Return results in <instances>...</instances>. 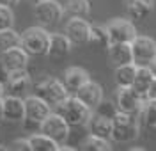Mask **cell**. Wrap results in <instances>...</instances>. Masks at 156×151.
<instances>
[{"label": "cell", "mask_w": 156, "mask_h": 151, "mask_svg": "<svg viewBox=\"0 0 156 151\" xmlns=\"http://www.w3.org/2000/svg\"><path fill=\"white\" fill-rule=\"evenodd\" d=\"M114 80H115L117 87H131V84L135 80L136 75V66L133 62L129 64H122V66H117L114 68Z\"/></svg>", "instance_id": "obj_22"}, {"label": "cell", "mask_w": 156, "mask_h": 151, "mask_svg": "<svg viewBox=\"0 0 156 151\" xmlns=\"http://www.w3.org/2000/svg\"><path fill=\"white\" fill-rule=\"evenodd\" d=\"M34 16L43 27H50V25H57L62 20L64 9L62 4L57 0H43L34 5Z\"/></svg>", "instance_id": "obj_8"}, {"label": "cell", "mask_w": 156, "mask_h": 151, "mask_svg": "<svg viewBox=\"0 0 156 151\" xmlns=\"http://www.w3.org/2000/svg\"><path fill=\"white\" fill-rule=\"evenodd\" d=\"M2 119L7 123H23L25 119V101L20 96H4V114Z\"/></svg>", "instance_id": "obj_14"}, {"label": "cell", "mask_w": 156, "mask_h": 151, "mask_svg": "<svg viewBox=\"0 0 156 151\" xmlns=\"http://www.w3.org/2000/svg\"><path fill=\"white\" fill-rule=\"evenodd\" d=\"M55 112H58L66 123H68L71 128H78V126H85L87 124L89 117L92 116V109H89L83 101H80L73 94H69L66 100L62 101L60 105L55 107Z\"/></svg>", "instance_id": "obj_2"}, {"label": "cell", "mask_w": 156, "mask_h": 151, "mask_svg": "<svg viewBox=\"0 0 156 151\" xmlns=\"http://www.w3.org/2000/svg\"><path fill=\"white\" fill-rule=\"evenodd\" d=\"M30 142V149L32 151H58V144L53 139H50L48 135L36 131L29 137Z\"/></svg>", "instance_id": "obj_24"}, {"label": "cell", "mask_w": 156, "mask_h": 151, "mask_svg": "<svg viewBox=\"0 0 156 151\" xmlns=\"http://www.w3.org/2000/svg\"><path fill=\"white\" fill-rule=\"evenodd\" d=\"M30 2H32V4L36 5V4H39V2H43V0H30Z\"/></svg>", "instance_id": "obj_38"}, {"label": "cell", "mask_w": 156, "mask_h": 151, "mask_svg": "<svg viewBox=\"0 0 156 151\" xmlns=\"http://www.w3.org/2000/svg\"><path fill=\"white\" fill-rule=\"evenodd\" d=\"M12 23H14L12 7H7V5H2V4H0V30L11 29Z\"/></svg>", "instance_id": "obj_30"}, {"label": "cell", "mask_w": 156, "mask_h": 151, "mask_svg": "<svg viewBox=\"0 0 156 151\" xmlns=\"http://www.w3.org/2000/svg\"><path fill=\"white\" fill-rule=\"evenodd\" d=\"M23 101H25V119H23L25 128L27 130L39 131L41 123L51 114V105L46 103L43 98L36 96V94L27 96Z\"/></svg>", "instance_id": "obj_5"}, {"label": "cell", "mask_w": 156, "mask_h": 151, "mask_svg": "<svg viewBox=\"0 0 156 151\" xmlns=\"http://www.w3.org/2000/svg\"><path fill=\"white\" fill-rule=\"evenodd\" d=\"M9 149V148H5V146H2V144H0V151H7Z\"/></svg>", "instance_id": "obj_37"}, {"label": "cell", "mask_w": 156, "mask_h": 151, "mask_svg": "<svg viewBox=\"0 0 156 151\" xmlns=\"http://www.w3.org/2000/svg\"><path fill=\"white\" fill-rule=\"evenodd\" d=\"M154 0H126V13L129 20L142 21L153 13Z\"/></svg>", "instance_id": "obj_20"}, {"label": "cell", "mask_w": 156, "mask_h": 151, "mask_svg": "<svg viewBox=\"0 0 156 151\" xmlns=\"http://www.w3.org/2000/svg\"><path fill=\"white\" fill-rule=\"evenodd\" d=\"M32 92H34L36 96H39V98H43L46 103H50L51 109L57 107V105H60V103L71 94L68 91V87L64 85V82L57 80V78H53V77H44V78H41L37 84H34V85H32Z\"/></svg>", "instance_id": "obj_3"}, {"label": "cell", "mask_w": 156, "mask_h": 151, "mask_svg": "<svg viewBox=\"0 0 156 151\" xmlns=\"http://www.w3.org/2000/svg\"><path fill=\"white\" fill-rule=\"evenodd\" d=\"M153 80H154V75L151 73L149 66H136V75L133 84H131V89L136 94H140L142 98H147V91L151 87Z\"/></svg>", "instance_id": "obj_21"}, {"label": "cell", "mask_w": 156, "mask_h": 151, "mask_svg": "<svg viewBox=\"0 0 156 151\" xmlns=\"http://www.w3.org/2000/svg\"><path fill=\"white\" fill-rule=\"evenodd\" d=\"M90 80V75H89L87 70H83V68H80V66H71L68 70L64 71V85L68 87V91L71 94H75L85 82Z\"/></svg>", "instance_id": "obj_19"}, {"label": "cell", "mask_w": 156, "mask_h": 151, "mask_svg": "<svg viewBox=\"0 0 156 151\" xmlns=\"http://www.w3.org/2000/svg\"><path fill=\"white\" fill-rule=\"evenodd\" d=\"M112 123H114L112 142L129 144V142L136 141V137L140 133V116L138 114H129V112L117 110Z\"/></svg>", "instance_id": "obj_1"}, {"label": "cell", "mask_w": 156, "mask_h": 151, "mask_svg": "<svg viewBox=\"0 0 156 151\" xmlns=\"http://www.w3.org/2000/svg\"><path fill=\"white\" fill-rule=\"evenodd\" d=\"M16 46H21V34H18L12 27L0 30V53L11 50V48H16Z\"/></svg>", "instance_id": "obj_28"}, {"label": "cell", "mask_w": 156, "mask_h": 151, "mask_svg": "<svg viewBox=\"0 0 156 151\" xmlns=\"http://www.w3.org/2000/svg\"><path fill=\"white\" fill-rule=\"evenodd\" d=\"M9 149H14V151H32L30 149V142L29 139H16V141H12Z\"/></svg>", "instance_id": "obj_31"}, {"label": "cell", "mask_w": 156, "mask_h": 151, "mask_svg": "<svg viewBox=\"0 0 156 151\" xmlns=\"http://www.w3.org/2000/svg\"><path fill=\"white\" fill-rule=\"evenodd\" d=\"M89 45L99 48V50H107L110 46V39H108L107 27L101 25H90V36H89Z\"/></svg>", "instance_id": "obj_26"}, {"label": "cell", "mask_w": 156, "mask_h": 151, "mask_svg": "<svg viewBox=\"0 0 156 151\" xmlns=\"http://www.w3.org/2000/svg\"><path fill=\"white\" fill-rule=\"evenodd\" d=\"M108 39L112 43H131L136 38V27L133 20H124V18H115L108 21L107 25Z\"/></svg>", "instance_id": "obj_9"}, {"label": "cell", "mask_w": 156, "mask_h": 151, "mask_svg": "<svg viewBox=\"0 0 156 151\" xmlns=\"http://www.w3.org/2000/svg\"><path fill=\"white\" fill-rule=\"evenodd\" d=\"M2 114H4V96L0 98V119H2Z\"/></svg>", "instance_id": "obj_35"}, {"label": "cell", "mask_w": 156, "mask_h": 151, "mask_svg": "<svg viewBox=\"0 0 156 151\" xmlns=\"http://www.w3.org/2000/svg\"><path fill=\"white\" fill-rule=\"evenodd\" d=\"M50 46V32L43 25L41 27H29L21 34V48L32 57L48 55Z\"/></svg>", "instance_id": "obj_4"}, {"label": "cell", "mask_w": 156, "mask_h": 151, "mask_svg": "<svg viewBox=\"0 0 156 151\" xmlns=\"http://www.w3.org/2000/svg\"><path fill=\"white\" fill-rule=\"evenodd\" d=\"M147 98H151V100H156V78L153 80L151 87H149V91H147Z\"/></svg>", "instance_id": "obj_32"}, {"label": "cell", "mask_w": 156, "mask_h": 151, "mask_svg": "<svg viewBox=\"0 0 156 151\" xmlns=\"http://www.w3.org/2000/svg\"><path fill=\"white\" fill-rule=\"evenodd\" d=\"M144 101H146V98H142L140 94H136L131 87H117V92H115L117 110L129 112V114H138L140 116Z\"/></svg>", "instance_id": "obj_11"}, {"label": "cell", "mask_w": 156, "mask_h": 151, "mask_svg": "<svg viewBox=\"0 0 156 151\" xmlns=\"http://www.w3.org/2000/svg\"><path fill=\"white\" fill-rule=\"evenodd\" d=\"M80 149H83V151H110L112 149V141L101 139V137H96V135L89 133L87 137L80 142Z\"/></svg>", "instance_id": "obj_27"}, {"label": "cell", "mask_w": 156, "mask_h": 151, "mask_svg": "<svg viewBox=\"0 0 156 151\" xmlns=\"http://www.w3.org/2000/svg\"><path fill=\"white\" fill-rule=\"evenodd\" d=\"M92 112H96L99 116H105L108 119H114V116L117 114V105L114 101H107V100H101V103L98 105Z\"/></svg>", "instance_id": "obj_29"}, {"label": "cell", "mask_w": 156, "mask_h": 151, "mask_svg": "<svg viewBox=\"0 0 156 151\" xmlns=\"http://www.w3.org/2000/svg\"><path fill=\"white\" fill-rule=\"evenodd\" d=\"M0 4L2 5H7V7H14V5L20 4V0H0Z\"/></svg>", "instance_id": "obj_33"}, {"label": "cell", "mask_w": 156, "mask_h": 151, "mask_svg": "<svg viewBox=\"0 0 156 151\" xmlns=\"http://www.w3.org/2000/svg\"><path fill=\"white\" fill-rule=\"evenodd\" d=\"M149 70H151V73H153V75H154V78H156V59L153 60V62H151V64H149Z\"/></svg>", "instance_id": "obj_34"}, {"label": "cell", "mask_w": 156, "mask_h": 151, "mask_svg": "<svg viewBox=\"0 0 156 151\" xmlns=\"http://www.w3.org/2000/svg\"><path fill=\"white\" fill-rule=\"evenodd\" d=\"M62 9L71 18H87L90 14V2L89 0H62Z\"/></svg>", "instance_id": "obj_23"}, {"label": "cell", "mask_w": 156, "mask_h": 151, "mask_svg": "<svg viewBox=\"0 0 156 151\" xmlns=\"http://www.w3.org/2000/svg\"><path fill=\"white\" fill-rule=\"evenodd\" d=\"M4 87H5V92L7 94L23 98V94L27 91H30V87H32L30 75L27 73V70L11 71V73L5 75V78H4Z\"/></svg>", "instance_id": "obj_13"}, {"label": "cell", "mask_w": 156, "mask_h": 151, "mask_svg": "<svg viewBox=\"0 0 156 151\" xmlns=\"http://www.w3.org/2000/svg\"><path fill=\"white\" fill-rule=\"evenodd\" d=\"M73 43L64 32H53L50 34V46H48V57L51 59H64L71 53Z\"/></svg>", "instance_id": "obj_16"}, {"label": "cell", "mask_w": 156, "mask_h": 151, "mask_svg": "<svg viewBox=\"0 0 156 151\" xmlns=\"http://www.w3.org/2000/svg\"><path fill=\"white\" fill-rule=\"evenodd\" d=\"M131 53L135 66H149L156 59V41L149 36H138L131 41Z\"/></svg>", "instance_id": "obj_7"}, {"label": "cell", "mask_w": 156, "mask_h": 151, "mask_svg": "<svg viewBox=\"0 0 156 151\" xmlns=\"http://www.w3.org/2000/svg\"><path fill=\"white\" fill-rule=\"evenodd\" d=\"M64 34L69 38L73 43V46H83L89 45V36H90V23L85 18H69L66 27H64Z\"/></svg>", "instance_id": "obj_10"}, {"label": "cell", "mask_w": 156, "mask_h": 151, "mask_svg": "<svg viewBox=\"0 0 156 151\" xmlns=\"http://www.w3.org/2000/svg\"><path fill=\"white\" fill-rule=\"evenodd\" d=\"M85 126H87V130H89L90 135H96V137H101V139L112 141V128H114L112 119H108L105 116H99L96 112H92V116L89 117Z\"/></svg>", "instance_id": "obj_18"}, {"label": "cell", "mask_w": 156, "mask_h": 151, "mask_svg": "<svg viewBox=\"0 0 156 151\" xmlns=\"http://www.w3.org/2000/svg\"><path fill=\"white\" fill-rule=\"evenodd\" d=\"M140 123L147 130L156 131V100L146 98L144 105H142V110H140Z\"/></svg>", "instance_id": "obj_25"}, {"label": "cell", "mask_w": 156, "mask_h": 151, "mask_svg": "<svg viewBox=\"0 0 156 151\" xmlns=\"http://www.w3.org/2000/svg\"><path fill=\"white\" fill-rule=\"evenodd\" d=\"M75 96H76L80 101H83L89 109L94 110L98 105L101 103V100H103V87H101L99 84H96V82L89 80L75 92Z\"/></svg>", "instance_id": "obj_15"}, {"label": "cell", "mask_w": 156, "mask_h": 151, "mask_svg": "<svg viewBox=\"0 0 156 151\" xmlns=\"http://www.w3.org/2000/svg\"><path fill=\"white\" fill-rule=\"evenodd\" d=\"M39 131L44 133V135H48L50 139H53L58 146H62V144H66L68 139H69L71 126L66 123V119H64L58 112H51L48 117L41 123Z\"/></svg>", "instance_id": "obj_6"}, {"label": "cell", "mask_w": 156, "mask_h": 151, "mask_svg": "<svg viewBox=\"0 0 156 151\" xmlns=\"http://www.w3.org/2000/svg\"><path fill=\"white\" fill-rule=\"evenodd\" d=\"M4 94H5V87H4V82L0 80V98H2Z\"/></svg>", "instance_id": "obj_36"}, {"label": "cell", "mask_w": 156, "mask_h": 151, "mask_svg": "<svg viewBox=\"0 0 156 151\" xmlns=\"http://www.w3.org/2000/svg\"><path fill=\"white\" fill-rule=\"evenodd\" d=\"M107 55H108V62H110L114 68L133 62L131 43H112L107 48Z\"/></svg>", "instance_id": "obj_17"}, {"label": "cell", "mask_w": 156, "mask_h": 151, "mask_svg": "<svg viewBox=\"0 0 156 151\" xmlns=\"http://www.w3.org/2000/svg\"><path fill=\"white\" fill-rule=\"evenodd\" d=\"M29 53L23 50L21 46L11 48L0 53V68L2 71L7 75L11 71H20V70H27L29 66Z\"/></svg>", "instance_id": "obj_12"}]
</instances>
